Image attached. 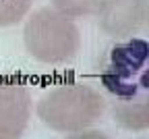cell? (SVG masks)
Masks as SVG:
<instances>
[{"label": "cell", "mask_w": 149, "mask_h": 139, "mask_svg": "<svg viewBox=\"0 0 149 139\" xmlns=\"http://www.w3.org/2000/svg\"><path fill=\"white\" fill-rule=\"evenodd\" d=\"M112 116L116 125L124 131H149V93L130 98V100H114Z\"/></svg>", "instance_id": "8992f818"}, {"label": "cell", "mask_w": 149, "mask_h": 139, "mask_svg": "<svg viewBox=\"0 0 149 139\" xmlns=\"http://www.w3.org/2000/svg\"><path fill=\"white\" fill-rule=\"evenodd\" d=\"M147 6L149 0H97L93 15L106 35L126 39L147 25Z\"/></svg>", "instance_id": "277c9868"}, {"label": "cell", "mask_w": 149, "mask_h": 139, "mask_svg": "<svg viewBox=\"0 0 149 139\" xmlns=\"http://www.w3.org/2000/svg\"><path fill=\"white\" fill-rule=\"evenodd\" d=\"M33 110L27 85L17 79H0V139H21Z\"/></svg>", "instance_id": "5b68a950"}, {"label": "cell", "mask_w": 149, "mask_h": 139, "mask_svg": "<svg viewBox=\"0 0 149 139\" xmlns=\"http://www.w3.org/2000/svg\"><path fill=\"white\" fill-rule=\"evenodd\" d=\"M106 112V98L87 83H62L46 91L35 106L37 118L56 133L93 127Z\"/></svg>", "instance_id": "7a4b0ae2"}, {"label": "cell", "mask_w": 149, "mask_h": 139, "mask_svg": "<svg viewBox=\"0 0 149 139\" xmlns=\"http://www.w3.org/2000/svg\"><path fill=\"white\" fill-rule=\"evenodd\" d=\"M64 139H112V137H110L108 133L100 131V129H93V127H89V129H83V131L68 133Z\"/></svg>", "instance_id": "9c48e42d"}, {"label": "cell", "mask_w": 149, "mask_h": 139, "mask_svg": "<svg viewBox=\"0 0 149 139\" xmlns=\"http://www.w3.org/2000/svg\"><path fill=\"white\" fill-rule=\"evenodd\" d=\"M33 0H0V27H13L25 21Z\"/></svg>", "instance_id": "52a82bcc"}, {"label": "cell", "mask_w": 149, "mask_h": 139, "mask_svg": "<svg viewBox=\"0 0 149 139\" xmlns=\"http://www.w3.org/2000/svg\"><path fill=\"white\" fill-rule=\"evenodd\" d=\"M147 25H149V6H147Z\"/></svg>", "instance_id": "30bf717a"}, {"label": "cell", "mask_w": 149, "mask_h": 139, "mask_svg": "<svg viewBox=\"0 0 149 139\" xmlns=\"http://www.w3.org/2000/svg\"><path fill=\"white\" fill-rule=\"evenodd\" d=\"M102 83L114 100L149 93V39L126 37L110 50Z\"/></svg>", "instance_id": "3957f363"}, {"label": "cell", "mask_w": 149, "mask_h": 139, "mask_svg": "<svg viewBox=\"0 0 149 139\" xmlns=\"http://www.w3.org/2000/svg\"><path fill=\"white\" fill-rule=\"evenodd\" d=\"M95 4L97 0H52V6L68 15L70 19H83V17L93 15Z\"/></svg>", "instance_id": "ba28073f"}, {"label": "cell", "mask_w": 149, "mask_h": 139, "mask_svg": "<svg viewBox=\"0 0 149 139\" xmlns=\"http://www.w3.org/2000/svg\"><path fill=\"white\" fill-rule=\"evenodd\" d=\"M23 44L33 60L60 67L79 54L81 31L68 15L54 6H42L25 17Z\"/></svg>", "instance_id": "6da1fadb"}]
</instances>
